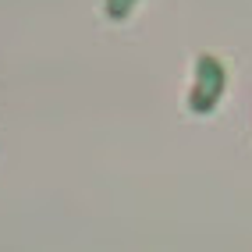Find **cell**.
I'll use <instances>...</instances> for the list:
<instances>
[{
	"label": "cell",
	"mask_w": 252,
	"mask_h": 252,
	"mask_svg": "<svg viewBox=\"0 0 252 252\" xmlns=\"http://www.w3.org/2000/svg\"><path fill=\"white\" fill-rule=\"evenodd\" d=\"M135 4L139 0H107V18H114V22H125L131 11H135Z\"/></svg>",
	"instance_id": "7a4b0ae2"
},
{
	"label": "cell",
	"mask_w": 252,
	"mask_h": 252,
	"mask_svg": "<svg viewBox=\"0 0 252 252\" xmlns=\"http://www.w3.org/2000/svg\"><path fill=\"white\" fill-rule=\"evenodd\" d=\"M227 89V71L224 64L203 54L195 61V82H192V96H189V110L192 114H210L217 103H220V96Z\"/></svg>",
	"instance_id": "6da1fadb"
}]
</instances>
